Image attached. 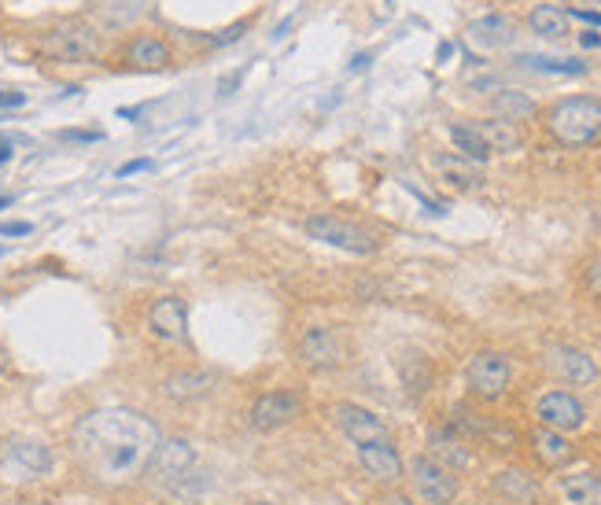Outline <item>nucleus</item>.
I'll use <instances>...</instances> for the list:
<instances>
[{
	"instance_id": "obj_13",
	"label": "nucleus",
	"mask_w": 601,
	"mask_h": 505,
	"mask_svg": "<svg viewBox=\"0 0 601 505\" xmlns=\"http://www.w3.org/2000/svg\"><path fill=\"white\" fill-rule=\"evenodd\" d=\"M546 369H550L561 384H572V387H586L597 380V362L586 351L568 347V344L546 347Z\"/></svg>"
},
{
	"instance_id": "obj_32",
	"label": "nucleus",
	"mask_w": 601,
	"mask_h": 505,
	"mask_svg": "<svg viewBox=\"0 0 601 505\" xmlns=\"http://www.w3.org/2000/svg\"><path fill=\"white\" fill-rule=\"evenodd\" d=\"M23 103H26L23 92H5V89H0V107H23Z\"/></svg>"
},
{
	"instance_id": "obj_38",
	"label": "nucleus",
	"mask_w": 601,
	"mask_h": 505,
	"mask_svg": "<svg viewBox=\"0 0 601 505\" xmlns=\"http://www.w3.org/2000/svg\"><path fill=\"white\" fill-rule=\"evenodd\" d=\"M12 159V144H0V162H8Z\"/></svg>"
},
{
	"instance_id": "obj_34",
	"label": "nucleus",
	"mask_w": 601,
	"mask_h": 505,
	"mask_svg": "<svg viewBox=\"0 0 601 505\" xmlns=\"http://www.w3.org/2000/svg\"><path fill=\"white\" fill-rule=\"evenodd\" d=\"M63 141H100V133H78V130H67Z\"/></svg>"
},
{
	"instance_id": "obj_8",
	"label": "nucleus",
	"mask_w": 601,
	"mask_h": 505,
	"mask_svg": "<svg viewBox=\"0 0 601 505\" xmlns=\"http://www.w3.org/2000/svg\"><path fill=\"white\" fill-rule=\"evenodd\" d=\"M296 358L306 369H336L347 362V340L333 325H310L296 340Z\"/></svg>"
},
{
	"instance_id": "obj_35",
	"label": "nucleus",
	"mask_w": 601,
	"mask_h": 505,
	"mask_svg": "<svg viewBox=\"0 0 601 505\" xmlns=\"http://www.w3.org/2000/svg\"><path fill=\"white\" fill-rule=\"evenodd\" d=\"M576 19H583V23H594V26H601V12H572Z\"/></svg>"
},
{
	"instance_id": "obj_43",
	"label": "nucleus",
	"mask_w": 601,
	"mask_h": 505,
	"mask_svg": "<svg viewBox=\"0 0 601 505\" xmlns=\"http://www.w3.org/2000/svg\"><path fill=\"white\" fill-rule=\"evenodd\" d=\"M597 5H601V0H597Z\"/></svg>"
},
{
	"instance_id": "obj_29",
	"label": "nucleus",
	"mask_w": 601,
	"mask_h": 505,
	"mask_svg": "<svg viewBox=\"0 0 601 505\" xmlns=\"http://www.w3.org/2000/svg\"><path fill=\"white\" fill-rule=\"evenodd\" d=\"M583 280H586V292H590L594 299H601V255H594V258L586 262Z\"/></svg>"
},
{
	"instance_id": "obj_24",
	"label": "nucleus",
	"mask_w": 601,
	"mask_h": 505,
	"mask_svg": "<svg viewBox=\"0 0 601 505\" xmlns=\"http://www.w3.org/2000/svg\"><path fill=\"white\" fill-rule=\"evenodd\" d=\"M561 494H565L568 505H601V476H594V472L565 476Z\"/></svg>"
},
{
	"instance_id": "obj_15",
	"label": "nucleus",
	"mask_w": 601,
	"mask_h": 505,
	"mask_svg": "<svg viewBox=\"0 0 601 505\" xmlns=\"http://www.w3.org/2000/svg\"><path fill=\"white\" fill-rule=\"evenodd\" d=\"M358 465L376 483H399L402 480V454L395 451L392 435L388 439H376V442H362L358 446Z\"/></svg>"
},
{
	"instance_id": "obj_11",
	"label": "nucleus",
	"mask_w": 601,
	"mask_h": 505,
	"mask_svg": "<svg viewBox=\"0 0 601 505\" xmlns=\"http://www.w3.org/2000/svg\"><path fill=\"white\" fill-rule=\"evenodd\" d=\"M535 417L542 428H554V432H576L586 421V406L572 395V391H546V395L535 403Z\"/></svg>"
},
{
	"instance_id": "obj_26",
	"label": "nucleus",
	"mask_w": 601,
	"mask_h": 505,
	"mask_svg": "<svg viewBox=\"0 0 601 505\" xmlns=\"http://www.w3.org/2000/svg\"><path fill=\"white\" fill-rule=\"evenodd\" d=\"M451 141H454L458 155L469 159V162H476V166L490 159V148H487V141L480 137V130H476L472 122H454V126H451Z\"/></svg>"
},
{
	"instance_id": "obj_42",
	"label": "nucleus",
	"mask_w": 601,
	"mask_h": 505,
	"mask_svg": "<svg viewBox=\"0 0 601 505\" xmlns=\"http://www.w3.org/2000/svg\"><path fill=\"white\" fill-rule=\"evenodd\" d=\"M0 255H5V248H0Z\"/></svg>"
},
{
	"instance_id": "obj_31",
	"label": "nucleus",
	"mask_w": 601,
	"mask_h": 505,
	"mask_svg": "<svg viewBox=\"0 0 601 505\" xmlns=\"http://www.w3.org/2000/svg\"><path fill=\"white\" fill-rule=\"evenodd\" d=\"M151 159H133V162H122L119 166V178H130V174H144V170H151Z\"/></svg>"
},
{
	"instance_id": "obj_3",
	"label": "nucleus",
	"mask_w": 601,
	"mask_h": 505,
	"mask_svg": "<svg viewBox=\"0 0 601 505\" xmlns=\"http://www.w3.org/2000/svg\"><path fill=\"white\" fill-rule=\"evenodd\" d=\"M56 465L52 446L34 439V435H8L0 442V480L8 483H34L44 480Z\"/></svg>"
},
{
	"instance_id": "obj_27",
	"label": "nucleus",
	"mask_w": 601,
	"mask_h": 505,
	"mask_svg": "<svg viewBox=\"0 0 601 505\" xmlns=\"http://www.w3.org/2000/svg\"><path fill=\"white\" fill-rule=\"evenodd\" d=\"M568 12H561V8H554V5H538V8H531V15H528V26L538 34V37H550V41H557V37H565L568 34Z\"/></svg>"
},
{
	"instance_id": "obj_9",
	"label": "nucleus",
	"mask_w": 601,
	"mask_h": 505,
	"mask_svg": "<svg viewBox=\"0 0 601 505\" xmlns=\"http://www.w3.org/2000/svg\"><path fill=\"white\" fill-rule=\"evenodd\" d=\"M410 480H413V490L424 505H454L458 498V480L447 465H440L431 454H421L410 461Z\"/></svg>"
},
{
	"instance_id": "obj_12",
	"label": "nucleus",
	"mask_w": 601,
	"mask_h": 505,
	"mask_svg": "<svg viewBox=\"0 0 601 505\" xmlns=\"http://www.w3.org/2000/svg\"><path fill=\"white\" fill-rule=\"evenodd\" d=\"M148 328L162 344H181L189 335V303L181 296H159L148 306Z\"/></svg>"
},
{
	"instance_id": "obj_21",
	"label": "nucleus",
	"mask_w": 601,
	"mask_h": 505,
	"mask_svg": "<svg viewBox=\"0 0 601 505\" xmlns=\"http://www.w3.org/2000/svg\"><path fill=\"white\" fill-rule=\"evenodd\" d=\"M472 126H476V130H480V137L487 141L490 155H495V151L513 155V151H520V148H524V137H520V130H517L513 122H502V119H483V122H472Z\"/></svg>"
},
{
	"instance_id": "obj_28",
	"label": "nucleus",
	"mask_w": 601,
	"mask_h": 505,
	"mask_svg": "<svg viewBox=\"0 0 601 505\" xmlns=\"http://www.w3.org/2000/svg\"><path fill=\"white\" fill-rule=\"evenodd\" d=\"M520 67L531 71H546V74H586V63L579 60H550V55H520Z\"/></svg>"
},
{
	"instance_id": "obj_19",
	"label": "nucleus",
	"mask_w": 601,
	"mask_h": 505,
	"mask_svg": "<svg viewBox=\"0 0 601 505\" xmlns=\"http://www.w3.org/2000/svg\"><path fill=\"white\" fill-rule=\"evenodd\" d=\"M531 451H535V458L546 465V469H561V465H568L572 461V442L565 439V432H554V428H535L531 432Z\"/></svg>"
},
{
	"instance_id": "obj_2",
	"label": "nucleus",
	"mask_w": 601,
	"mask_h": 505,
	"mask_svg": "<svg viewBox=\"0 0 601 505\" xmlns=\"http://www.w3.org/2000/svg\"><path fill=\"white\" fill-rule=\"evenodd\" d=\"M546 130L568 148L594 144L601 137V96H565L546 111Z\"/></svg>"
},
{
	"instance_id": "obj_20",
	"label": "nucleus",
	"mask_w": 601,
	"mask_h": 505,
	"mask_svg": "<svg viewBox=\"0 0 601 505\" xmlns=\"http://www.w3.org/2000/svg\"><path fill=\"white\" fill-rule=\"evenodd\" d=\"M428 446H431V458L440 465H447V469H465L472 461L465 439L454 428H431L428 432Z\"/></svg>"
},
{
	"instance_id": "obj_40",
	"label": "nucleus",
	"mask_w": 601,
	"mask_h": 505,
	"mask_svg": "<svg viewBox=\"0 0 601 505\" xmlns=\"http://www.w3.org/2000/svg\"><path fill=\"white\" fill-rule=\"evenodd\" d=\"M5 207H12V196H0V210H5Z\"/></svg>"
},
{
	"instance_id": "obj_30",
	"label": "nucleus",
	"mask_w": 601,
	"mask_h": 505,
	"mask_svg": "<svg viewBox=\"0 0 601 505\" xmlns=\"http://www.w3.org/2000/svg\"><path fill=\"white\" fill-rule=\"evenodd\" d=\"M30 233H34L30 221H5L0 226V237H30Z\"/></svg>"
},
{
	"instance_id": "obj_5",
	"label": "nucleus",
	"mask_w": 601,
	"mask_h": 505,
	"mask_svg": "<svg viewBox=\"0 0 601 505\" xmlns=\"http://www.w3.org/2000/svg\"><path fill=\"white\" fill-rule=\"evenodd\" d=\"M100 48V34L89 23H60L41 37V52L56 63H92Z\"/></svg>"
},
{
	"instance_id": "obj_14",
	"label": "nucleus",
	"mask_w": 601,
	"mask_h": 505,
	"mask_svg": "<svg viewBox=\"0 0 601 505\" xmlns=\"http://www.w3.org/2000/svg\"><path fill=\"white\" fill-rule=\"evenodd\" d=\"M333 421H336V428H340L354 446L376 442V439H388V435H392L384 421H380L373 410L358 406V403H336V406H333Z\"/></svg>"
},
{
	"instance_id": "obj_4",
	"label": "nucleus",
	"mask_w": 601,
	"mask_h": 505,
	"mask_svg": "<svg viewBox=\"0 0 601 505\" xmlns=\"http://www.w3.org/2000/svg\"><path fill=\"white\" fill-rule=\"evenodd\" d=\"M192 469H196V446L181 435H167V439H159V446L151 451L144 476L155 487H185Z\"/></svg>"
},
{
	"instance_id": "obj_10",
	"label": "nucleus",
	"mask_w": 601,
	"mask_h": 505,
	"mask_svg": "<svg viewBox=\"0 0 601 505\" xmlns=\"http://www.w3.org/2000/svg\"><path fill=\"white\" fill-rule=\"evenodd\" d=\"M299 410H303V403H299L296 391H285V387L262 391L247 410V424L255 432H281L285 424H292L299 417Z\"/></svg>"
},
{
	"instance_id": "obj_25",
	"label": "nucleus",
	"mask_w": 601,
	"mask_h": 505,
	"mask_svg": "<svg viewBox=\"0 0 601 505\" xmlns=\"http://www.w3.org/2000/svg\"><path fill=\"white\" fill-rule=\"evenodd\" d=\"M490 111L495 115H502V122H524V119H531L535 115V100L528 96V92H517V89H502L495 100H490Z\"/></svg>"
},
{
	"instance_id": "obj_39",
	"label": "nucleus",
	"mask_w": 601,
	"mask_h": 505,
	"mask_svg": "<svg viewBox=\"0 0 601 505\" xmlns=\"http://www.w3.org/2000/svg\"><path fill=\"white\" fill-rule=\"evenodd\" d=\"M5 369H8V351L0 347V373H5Z\"/></svg>"
},
{
	"instance_id": "obj_41",
	"label": "nucleus",
	"mask_w": 601,
	"mask_h": 505,
	"mask_svg": "<svg viewBox=\"0 0 601 505\" xmlns=\"http://www.w3.org/2000/svg\"><path fill=\"white\" fill-rule=\"evenodd\" d=\"M247 505H273V501H247Z\"/></svg>"
},
{
	"instance_id": "obj_6",
	"label": "nucleus",
	"mask_w": 601,
	"mask_h": 505,
	"mask_svg": "<svg viewBox=\"0 0 601 505\" xmlns=\"http://www.w3.org/2000/svg\"><path fill=\"white\" fill-rule=\"evenodd\" d=\"M303 229L310 240H321L329 248H340L347 255H373L376 251V237L362 226H354V221L347 218H336V214H314L303 221Z\"/></svg>"
},
{
	"instance_id": "obj_22",
	"label": "nucleus",
	"mask_w": 601,
	"mask_h": 505,
	"mask_svg": "<svg viewBox=\"0 0 601 505\" xmlns=\"http://www.w3.org/2000/svg\"><path fill=\"white\" fill-rule=\"evenodd\" d=\"M431 166H435V170L443 174V181L454 185V189H465V192H469V189H480V185H483L476 162H469V159H461V155H435Z\"/></svg>"
},
{
	"instance_id": "obj_33",
	"label": "nucleus",
	"mask_w": 601,
	"mask_h": 505,
	"mask_svg": "<svg viewBox=\"0 0 601 505\" xmlns=\"http://www.w3.org/2000/svg\"><path fill=\"white\" fill-rule=\"evenodd\" d=\"M369 63H373V55H369V52H358V55H354V63H351V71H365Z\"/></svg>"
},
{
	"instance_id": "obj_37",
	"label": "nucleus",
	"mask_w": 601,
	"mask_h": 505,
	"mask_svg": "<svg viewBox=\"0 0 601 505\" xmlns=\"http://www.w3.org/2000/svg\"><path fill=\"white\" fill-rule=\"evenodd\" d=\"M583 44H590V48H597V44H601V37H597V34H583Z\"/></svg>"
},
{
	"instance_id": "obj_23",
	"label": "nucleus",
	"mask_w": 601,
	"mask_h": 505,
	"mask_svg": "<svg viewBox=\"0 0 601 505\" xmlns=\"http://www.w3.org/2000/svg\"><path fill=\"white\" fill-rule=\"evenodd\" d=\"M495 490H499L506 501H513V505H531V501H538V483H535L524 469H506V472H499V476H495Z\"/></svg>"
},
{
	"instance_id": "obj_1",
	"label": "nucleus",
	"mask_w": 601,
	"mask_h": 505,
	"mask_svg": "<svg viewBox=\"0 0 601 505\" xmlns=\"http://www.w3.org/2000/svg\"><path fill=\"white\" fill-rule=\"evenodd\" d=\"M159 439L162 435L155 421L126 406L92 410L71 432L74 458L96 483H107V487L137 480L148 469V458L159 446Z\"/></svg>"
},
{
	"instance_id": "obj_7",
	"label": "nucleus",
	"mask_w": 601,
	"mask_h": 505,
	"mask_svg": "<svg viewBox=\"0 0 601 505\" xmlns=\"http://www.w3.org/2000/svg\"><path fill=\"white\" fill-rule=\"evenodd\" d=\"M509 380H513V365L502 351H476L465 365V384L476 399H487L495 403L509 391Z\"/></svg>"
},
{
	"instance_id": "obj_17",
	"label": "nucleus",
	"mask_w": 601,
	"mask_h": 505,
	"mask_svg": "<svg viewBox=\"0 0 601 505\" xmlns=\"http://www.w3.org/2000/svg\"><path fill=\"white\" fill-rule=\"evenodd\" d=\"M469 41L476 44V48H487V52H495V48H506V44H513V37H517V26H513V19H506V15H480V19H472L469 23Z\"/></svg>"
},
{
	"instance_id": "obj_36",
	"label": "nucleus",
	"mask_w": 601,
	"mask_h": 505,
	"mask_svg": "<svg viewBox=\"0 0 601 505\" xmlns=\"http://www.w3.org/2000/svg\"><path fill=\"white\" fill-rule=\"evenodd\" d=\"M380 505H413V501H410L406 494H388V498H384V501H380Z\"/></svg>"
},
{
	"instance_id": "obj_16",
	"label": "nucleus",
	"mask_w": 601,
	"mask_h": 505,
	"mask_svg": "<svg viewBox=\"0 0 601 505\" xmlns=\"http://www.w3.org/2000/svg\"><path fill=\"white\" fill-rule=\"evenodd\" d=\"M214 373L207 369H178V373H167L162 376V395L170 403H203L207 395H214Z\"/></svg>"
},
{
	"instance_id": "obj_18",
	"label": "nucleus",
	"mask_w": 601,
	"mask_h": 505,
	"mask_svg": "<svg viewBox=\"0 0 601 505\" xmlns=\"http://www.w3.org/2000/svg\"><path fill=\"white\" fill-rule=\"evenodd\" d=\"M126 60H130L137 71H167L170 60H174V52H170L167 41L144 34V37H133V41L126 44Z\"/></svg>"
}]
</instances>
